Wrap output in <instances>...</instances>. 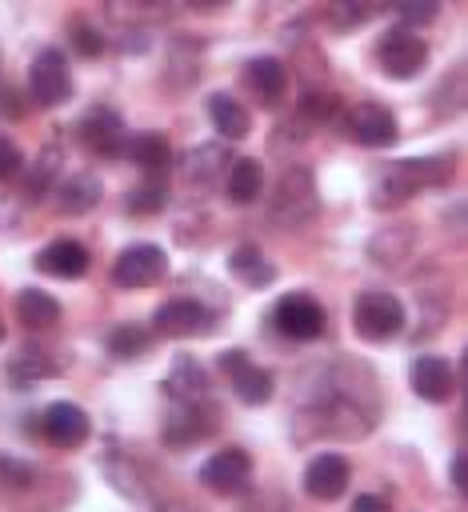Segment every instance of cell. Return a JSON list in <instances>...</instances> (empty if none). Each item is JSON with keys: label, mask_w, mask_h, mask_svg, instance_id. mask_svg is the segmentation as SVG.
<instances>
[{"label": "cell", "mask_w": 468, "mask_h": 512, "mask_svg": "<svg viewBox=\"0 0 468 512\" xmlns=\"http://www.w3.org/2000/svg\"><path fill=\"white\" fill-rule=\"evenodd\" d=\"M452 176V160L448 156H420V160H396L392 168H384V176L376 180V196L372 204H400L420 188L444 184Z\"/></svg>", "instance_id": "6da1fadb"}, {"label": "cell", "mask_w": 468, "mask_h": 512, "mask_svg": "<svg viewBox=\"0 0 468 512\" xmlns=\"http://www.w3.org/2000/svg\"><path fill=\"white\" fill-rule=\"evenodd\" d=\"M352 324H356V332H360L364 340H372V344L392 340V336L404 328V304H400L392 292H384V288H368V292H360L356 304H352Z\"/></svg>", "instance_id": "7a4b0ae2"}, {"label": "cell", "mask_w": 468, "mask_h": 512, "mask_svg": "<svg viewBox=\"0 0 468 512\" xmlns=\"http://www.w3.org/2000/svg\"><path fill=\"white\" fill-rule=\"evenodd\" d=\"M28 96L40 108H56L72 96V72L60 48H40L32 68H28Z\"/></svg>", "instance_id": "3957f363"}, {"label": "cell", "mask_w": 468, "mask_h": 512, "mask_svg": "<svg viewBox=\"0 0 468 512\" xmlns=\"http://www.w3.org/2000/svg\"><path fill=\"white\" fill-rule=\"evenodd\" d=\"M376 60H380V72H384V76L408 80V76L424 72V64H428V40L416 36V28H392V32L380 40Z\"/></svg>", "instance_id": "277c9868"}, {"label": "cell", "mask_w": 468, "mask_h": 512, "mask_svg": "<svg viewBox=\"0 0 468 512\" xmlns=\"http://www.w3.org/2000/svg\"><path fill=\"white\" fill-rule=\"evenodd\" d=\"M168 272V252L160 244H128L116 264H112V284L116 288H148Z\"/></svg>", "instance_id": "5b68a950"}, {"label": "cell", "mask_w": 468, "mask_h": 512, "mask_svg": "<svg viewBox=\"0 0 468 512\" xmlns=\"http://www.w3.org/2000/svg\"><path fill=\"white\" fill-rule=\"evenodd\" d=\"M220 372L228 376V384H232V392H236L240 404H252L256 408V404H268L272 400V372L260 368L256 360H248L244 348L220 352Z\"/></svg>", "instance_id": "8992f818"}, {"label": "cell", "mask_w": 468, "mask_h": 512, "mask_svg": "<svg viewBox=\"0 0 468 512\" xmlns=\"http://www.w3.org/2000/svg\"><path fill=\"white\" fill-rule=\"evenodd\" d=\"M344 132H348L356 144H364V148H388V144L400 136V124H396V116H392L384 104L364 100V104H352V108H348Z\"/></svg>", "instance_id": "52a82bcc"}, {"label": "cell", "mask_w": 468, "mask_h": 512, "mask_svg": "<svg viewBox=\"0 0 468 512\" xmlns=\"http://www.w3.org/2000/svg\"><path fill=\"white\" fill-rule=\"evenodd\" d=\"M200 480H204V488H212L220 496H236L252 480V456L244 448H220L216 456H208L200 464Z\"/></svg>", "instance_id": "ba28073f"}, {"label": "cell", "mask_w": 468, "mask_h": 512, "mask_svg": "<svg viewBox=\"0 0 468 512\" xmlns=\"http://www.w3.org/2000/svg\"><path fill=\"white\" fill-rule=\"evenodd\" d=\"M152 328H156L160 336H172V340L204 336V332H212V312H208L200 300L176 296V300H168V304H160V308H156Z\"/></svg>", "instance_id": "9c48e42d"}, {"label": "cell", "mask_w": 468, "mask_h": 512, "mask_svg": "<svg viewBox=\"0 0 468 512\" xmlns=\"http://www.w3.org/2000/svg\"><path fill=\"white\" fill-rule=\"evenodd\" d=\"M316 212V192H312V176L304 168H292L280 176L276 196H272V220L280 224H300Z\"/></svg>", "instance_id": "30bf717a"}, {"label": "cell", "mask_w": 468, "mask_h": 512, "mask_svg": "<svg viewBox=\"0 0 468 512\" xmlns=\"http://www.w3.org/2000/svg\"><path fill=\"white\" fill-rule=\"evenodd\" d=\"M40 432H44V440L56 444V448H80V444L88 440V432H92V420H88V412H84L80 404L56 400V404L44 408Z\"/></svg>", "instance_id": "8fae6325"}, {"label": "cell", "mask_w": 468, "mask_h": 512, "mask_svg": "<svg viewBox=\"0 0 468 512\" xmlns=\"http://www.w3.org/2000/svg\"><path fill=\"white\" fill-rule=\"evenodd\" d=\"M80 140L88 152L96 156H124V144H128V128L120 120V112L112 108H88L84 120H80Z\"/></svg>", "instance_id": "7c38bea8"}, {"label": "cell", "mask_w": 468, "mask_h": 512, "mask_svg": "<svg viewBox=\"0 0 468 512\" xmlns=\"http://www.w3.org/2000/svg\"><path fill=\"white\" fill-rule=\"evenodd\" d=\"M272 316H276V328H280L284 336H292V340H316V336L324 332V324H328L324 308H320L312 296H304V292L284 296Z\"/></svg>", "instance_id": "4fadbf2b"}, {"label": "cell", "mask_w": 468, "mask_h": 512, "mask_svg": "<svg viewBox=\"0 0 468 512\" xmlns=\"http://www.w3.org/2000/svg\"><path fill=\"white\" fill-rule=\"evenodd\" d=\"M408 380H412V392H416L420 400H428V404H444V400L456 392V372H452V364H448L444 356H432V352H424V356L412 360Z\"/></svg>", "instance_id": "5bb4252c"}, {"label": "cell", "mask_w": 468, "mask_h": 512, "mask_svg": "<svg viewBox=\"0 0 468 512\" xmlns=\"http://www.w3.org/2000/svg\"><path fill=\"white\" fill-rule=\"evenodd\" d=\"M348 480H352V468H348V460H344L340 452H320V456H312L308 468H304V492L316 496V500H336V496H344Z\"/></svg>", "instance_id": "9a60e30c"}, {"label": "cell", "mask_w": 468, "mask_h": 512, "mask_svg": "<svg viewBox=\"0 0 468 512\" xmlns=\"http://www.w3.org/2000/svg\"><path fill=\"white\" fill-rule=\"evenodd\" d=\"M164 388H168V400L180 408H212L208 404V376L192 356H176Z\"/></svg>", "instance_id": "2e32d148"}, {"label": "cell", "mask_w": 468, "mask_h": 512, "mask_svg": "<svg viewBox=\"0 0 468 512\" xmlns=\"http://www.w3.org/2000/svg\"><path fill=\"white\" fill-rule=\"evenodd\" d=\"M36 268L48 276H60V280H76L88 272V248L80 240H52L40 248Z\"/></svg>", "instance_id": "e0dca14e"}, {"label": "cell", "mask_w": 468, "mask_h": 512, "mask_svg": "<svg viewBox=\"0 0 468 512\" xmlns=\"http://www.w3.org/2000/svg\"><path fill=\"white\" fill-rule=\"evenodd\" d=\"M124 156L136 168H144V176H160L168 168V160H172V148H168V140L160 132H140V136H128Z\"/></svg>", "instance_id": "ac0fdd59"}, {"label": "cell", "mask_w": 468, "mask_h": 512, "mask_svg": "<svg viewBox=\"0 0 468 512\" xmlns=\"http://www.w3.org/2000/svg\"><path fill=\"white\" fill-rule=\"evenodd\" d=\"M208 120H212V128H216L224 140L248 136V108H244L236 96H228V92H212V96H208Z\"/></svg>", "instance_id": "d6986e66"}, {"label": "cell", "mask_w": 468, "mask_h": 512, "mask_svg": "<svg viewBox=\"0 0 468 512\" xmlns=\"http://www.w3.org/2000/svg\"><path fill=\"white\" fill-rule=\"evenodd\" d=\"M248 84L256 88V96H260L264 104H276V100L284 96L288 72H284V64H280L276 56H256V60H248Z\"/></svg>", "instance_id": "ffe728a7"}, {"label": "cell", "mask_w": 468, "mask_h": 512, "mask_svg": "<svg viewBox=\"0 0 468 512\" xmlns=\"http://www.w3.org/2000/svg\"><path fill=\"white\" fill-rule=\"evenodd\" d=\"M228 268H232V276L244 280L248 288H268V284L276 280V268H272V264L264 260V252L252 248V244H240V248L228 256Z\"/></svg>", "instance_id": "44dd1931"}, {"label": "cell", "mask_w": 468, "mask_h": 512, "mask_svg": "<svg viewBox=\"0 0 468 512\" xmlns=\"http://www.w3.org/2000/svg\"><path fill=\"white\" fill-rule=\"evenodd\" d=\"M8 376H12V384L16 388H28V384H36V380H48V376H56V360L44 352V348H20L12 360H8Z\"/></svg>", "instance_id": "7402d4cb"}, {"label": "cell", "mask_w": 468, "mask_h": 512, "mask_svg": "<svg viewBox=\"0 0 468 512\" xmlns=\"http://www.w3.org/2000/svg\"><path fill=\"white\" fill-rule=\"evenodd\" d=\"M260 192H264V168H260V160L236 156L232 168H228V196L236 204H252Z\"/></svg>", "instance_id": "603a6c76"}, {"label": "cell", "mask_w": 468, "mask_h": 512, "mask_svg": "<svg viewBox=\"0 0 468 512\" xmlns=\"http://www.w3.org/2000/svg\"><path fill=\"white\" fill-rule=\"evenodd\" d=\"M56 192H60V208L64 212H88V208L100 204V180L92 172H76V176L60 180Z\"/></svg>", "instance_id": "cb8c5ba5"}, {"label": "cell", "mask_w": 468, "mask_h": 512, "mask_svg": "<svg viewBox=\"0 0 468 512\" xmlns=\"http://www.w3.org/2000/svg\"><path fill=\"white\" fill-rule=\"evenodd\" d=\"M16 316H20L28 328H52V324L60 320V304H56L48 292H40V288H24V292L16 296Z\"/></svg>", "instance_id": "d4e9b609"}, {"label": "cell", "mask_w": 468, "mask_h": 512, "mask_svg": "<svg viewBox=\"0 0 468 512\" xmlns=\"http://www.w3.org/2000/svg\"><path fill=\"white\" fill-rule=\"evenodd\" d=\"M168 204V184H164V176H144L132 192H128V212H136V216H152V212H160Z\"/></svg>", "instance_id": "484cf974"}, {"label": "cell", "mask_w": 468, "mask_h": 512, "mask_svg": "<svg viewBox=\"0 0 468 512\" xmlns=\"http://www.w3.org/2000/svg\"><path fill=\"white\" fill-rule=\"evenodd\" d=\"M148 344H152V332H144L140 324H120L108 332V352L116 360H136L148 352Z\"/></svg>", "instance_id": "4316f807"}, {"label": "cell", "mask_w": 468, "mask_h": 512, "mask_svg": "<svg viewBox=\"0 0 468 512\" xmlns=\"http://www.w3.org/2000/svg\"><path fill=\"white\" fill-rule=\"evenodd\" d=\"M56 176H60V156H56V148H44L36 156V164H32V176L24 180V196L28 200H40L44 192L56 188Z\"/></svg>", "instance_id": "83f0119b"}, {"label": "cell", "mask_w": 468, "mask_h": 512, "mask_svg": "<svg viewBox=\"0 0 468 512\" xmlns=\"http://www.w3.org/2000/svg\"><path fill=\"white\" fill-rule=\"evenodd\" d=\"M36 480V468L32 464H20V460H12V456H4L0 460V484H32Z\"/></svg>", "instance_id": "f1b7e54d"}, {"label": "cell", "mask_w": 468, "mask_h": 512, "mask_svg": "<svg viewBox=\"0 0 468 512\" xmlns=\"http://www.w3.org/2000/svg\"><path fill=\"white\" fill-rule=\"evenodd\" d=\"M72 44H76L80 56H96V52L104 48V36H100V28H92V24H76Z\"/></svg>", "instance_id": "f546056e"}, {"label": "cell", "mask_w": 468, "mask_h": 512, "mask_svg": "<svg viewBox=\"0 0 468 512\" xmlns=\"http://www.w3.org/2000/svg\"><path fill=\"white\" fill-rule=\"evenodd\" d=\"M196 156H200V160H192V156H188V164H184V168H188V176H192V180H204V176H212V172H216V168H220V164H216V160H212V156H220V152H216V148H196Z\"/></svg>", "instance_id": "4dcf8cb0"}, {"label": "cell", "mask_w": 468, "mask_h": 512, "mask_svg": "<svg viewBox=\"0 0 468 512\" xmlns=\"http://www.w3.org/2000/svg\"><path fill=\"white\" fill-rule=\"evenodd\" d=\"M16 168H20V148L8 136H0V180L16 176Z\"/></svg>", "instance_id": "1f68e13d"}, {"label": "cell", "mask_w": 468, "mask_h": 512, "mask_svg": "<svg viewBox=\"0 0 468 512\" xmlns=\"http://www.w3.org/2000/svg\"><path fill=\"white\" fill-rule=\"evenodd\" d=\"M348 512H392V508H388V500H384V496L364 492V496H356V500H352V508H348Z\"/></svg>", "instance_id": "d6a6232c"}, {"label": "cell", "mask_w": 468, "mask_h": 512, "mask_svg": "<svg viewBox=\"0 0 468 512\" xmlns=\"http://www.w3.org/2000/svg\"><path fill=\"white\" fill-rule=\"evenodd\" d=\"M396 16H404V20L420 24V20H432V16H436V4H400V8H396Z\"/></svg>", "instance_id": "836d02e7"}, {"label": "cell", "mask_w": 468, "mask_h": 512, "mask_svg": "<svg viewBox=\"0 0 468 512\" xmlns=\"http://www.w3.org/2000/svg\"><path fill=\"white\" fill-rule=\"evenodd\" d=\"M452 484H456V492H464V452L452 456Z\"/></svg>", "instance_id": "e575fe53"}, {"label": "cell", "mask_w": 468, "mask_h": 512, "mask_svg": "<svg viewBox=\"0 0 468 512\" xmlns=\"http://www.w3.org/2000/svg\"><path fill=\"white\" fill-rule=\"evenodd\" d=\"M0 340H4V324H0Z\"/></svg>", "instance_id": "d590c367"}]
</instances>
